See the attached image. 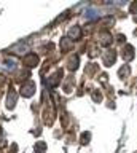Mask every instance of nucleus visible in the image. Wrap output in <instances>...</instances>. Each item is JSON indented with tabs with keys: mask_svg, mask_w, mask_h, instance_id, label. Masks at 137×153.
Instances as JSON below:
<instances>
[{
	"mask_svg": "<svg viewBox=\"0 0 137 153\" xmlns=\"http://www.w3.org/2000/svg\"><path fill=\"white\" fill-rule=\"evenodd\" d=\"M84 16H86V19H94V18L99 16V13H97L94 8H89V10H86V11H84Z\"/></svg>",
	"mask_w": 137,
	"mask_h": 153,
	"instance_id": "nucleus-1",
	"label": "nucleus"
},
{
	"mask_svg": "<svg viewBox=\"0 0 137 153\" xmlns=\"http://www.w3.org/2000/svg\"><path fill=\"white\" fill-rule=\"evenodd\" d=\"M5 69H7V70H15V69H16V62L13 61V59H8V61L5 62Z\"/></svg>",
	"mask_w": 137,
	"mask_h": 153,
	"instance_id": "nucleus-2",
	"label": "nucleus"
}]
</instances>
